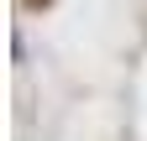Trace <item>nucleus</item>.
I'll list each match as a JSON object with an SVG mask.
<instances>
[{
	"label": "nucleus",
	"instance_id": "nucleus-1",
	"mask_svg": "<svg viewBox=\"0 0 147 141\" xmlns=\"http://www.w3.org/2000/svg\"><path fill=\"white\" fill-rule=\"evenodd\" d=\"M26 5H37V11H42V5H53V0H26Z\"/></svg>",
	"mask_w": 147,
	"mask_h": 141
}]
</instances>
